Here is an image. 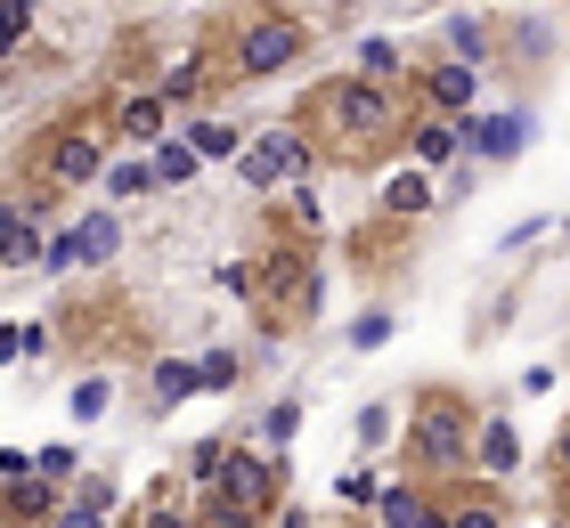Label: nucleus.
Masks as SVG:
<instances>
[{
	"mask_svg": "<svg viewBox=\"0 0 570 528\" xmlns=\"http://www.w3.org/2000/svg\"><path fill=\"white\" fill-rule=\"evenodd\" d=\"M294 130L318 155H334V163H375V155L407 130V106L383 90V82H367V73H334V82L302 90Z\"/></svg>",
	"mask_w": 570,
	"mask_h": 528,
	"instance_id": "1",
	"label": "nucleus"
},
{
	"mask_svg": "<svg viewBox=\"0 0 570 528\" xmlns=\"http://www.w3.org/2000/svg\"><path fill=\"white\" fill-rule=\"evenodd\" d=\"M90 179H107V139H98V122H49L41 139L24 147V188H33V203L73 196V188H90Z\"/></svg>",
	"mask_w": 570,
	"mask_h": 528,
	"instance_id": "2",
	"label": "nucleus"
},
{
	"mask_svg": "<svg viewBox=\"0 0 570 528\" xmlns=\"http://www.w3.org/2000/svg\"><path fill=\"white\" fill-rule=\"evenodd\" d=\"M277 488H285V464L277 456L228 447V471H220V488L204 496V512H213V528H262L277 512Z\"/></svg>",
	"mask_w": 570,
	"mask_h": 528,
	"instance_id": "3",
	"label": "nucleus"
},
{
	"mask_svg": "<svg viewBox=\"0 0 570 528\" xmlns=\"http://www.w3.org/2000/svg\"><path fill=\"white\" fill-rule=\"evenodd\" d=\"M473 407L456 399V390H424L416 399V422H407V456L424 471H464L473 464Z\"/></svg>",
	"mask_w": 570,
	"mask_h": 528,
	"instance_id": "4",
	"label": "nucleus"
},
{
	"mask_svg": "<svg viewBox=\"0 0 570 528\" xmlns=\"http://www.w3.org/2000/svg\"><path fill=\"white\" fill-rule=\"evenodd\" d=\"M237 171H245L253 196H294L302 179L318 171V147H309L302 130H253L245 155H237Z\"/></svg>",
	"mask_w": 570,
	"mask_h": 528,
	"instance_id": "5",
	"label": "nucleus"
},
{
	"mask_svg": "<svg viewBox=\"0 0 570 528\" xmlns=\"http://www.w3.org/2000/svg\"><path fill=\"white\" fill-rule=\"evenodd\" d=\"M302 49H309V33L294 17H245L237 33H228V73H245V82L253 73H285Z\"/></svg>",
	"mask_w": 570,
	"mask_h": 528,
	"instance_id": "6",
	"label": "nucleus"
},
{
	"mask_svg": "<svg viewBox=\"0 0 570 528\" xmlns=\"http://www.w3.org/2000/svg\"><path fill=\"white\" fill-rule=\"evenodd\" d=\"M115 245H122V220H115V211H82V220H73V228H58V236H49L41 269H49V277L98 269V260H115Z\"/></svg>",
	"mask_w": 570,
	"mask_h": 528,
	"instance_id": "7",
	"label": "nucleus"
},
{
	"mask_svg": "<svg viewBox=\"0 0 570 528\" xmlns=\"http://www.w3.org/2000/svg\"><path fill=\"white\" fill-rule=\"evenodd\" d=\"M41 252H49V236L33 220V203L0 196V269H41Z\"/></svg>",
	"mask_w": 570,
	"mask_h": 528,
	"instance_id": "8",
	"label": "nucleus"
},
{
	"mask_svg": "<svg viewBox=\"0 0 570 528\" xmlns=\"http://www.w3.org/2000/svg\"><path fill=\"white\" fill-rule=\"evenodd\" d=\"M456 147H464V114H416L407 122V155H416V163L432 171V163H456Z\"/></svg>",
	"mask_w": 570,
	"mask_h": 528,
	"instance_id": "9",
	"label": "nucleus"
},
{
	"mask_svg": "<svg viewBox=\"0 0 570 528\" xmlns=\"http://www.w3.org/2000/svg\"><path fill=\"white\" fill-rule=\"evenodd\" d=\"M164 106H171L164 90H139V98H122V106H115V130H122V139H131L139 155H147V147H164V139H171V130H164Z\"/></svg>",
	"mask_w": 570,
	"mask_h": 528,
	"instance_id": "10",
	"label": "nucleus"
},
{
	"mask_svg": "<svg viewBox=\"0 0 570 528\" xmlns=\"http://www.w3.org/2000/svg\"><path fill=\"white\" fill-rule=\"evenodd\" d=\"M432 203H440V188H432V171H424V163H407V171L383 179V220H424Z\"/></svg>",
	"mask_w": 570,
	"mask_h": 528,
	"instance_id": "11",
	"label": "nucleus"
},
{
	"mask_svg": "<svg viewBox=\"0 0 570 528\" xmlns=\"http://www.w3.org/2000/svg\"><path fill=\"white\" fill-rule=\"evenodd\" d=\"M464 147L481 155V163H505V155L530 147V122L522 114H489V122H464Z\"/></svg>",
	"mask_w": 570,
	"mask_h": 528,
	"instance_id": "12",
	"label": "nucleus"
},
{
	"mask_svg": "<svg viewBox=\"0 0 570 528\" xmlns=\"http://www.w3.org/2000/svg\"><path fill=\"white\" fill-rule=\"evenodd\" d=\"M473 90H481L473 58H440V66L424 73V98L440 106V114H464V106H473Z\"/></svg>",
	"mask_w": 570,
	"mask_h": 528,
	"instance_id": "13",
	"label": "nucleus"
},
{
	"mask_svg": "<svg viewBox=\"0 0 570 528\" xmlns=\"http://www.w3.org/2000/svg\"><path fill=\"white\" fill-rule=\"evenodd\" d=\"M58 505H66V488L41 480V471H33V480H0V512H9V520H49Z\"/></svg>",
	"mask_w": 570,
	"mask_h": 528,
	"instance_id": "14",
	"label": "nucleus"
},
{
	"mask_svg": "<svg viewBox=\"0 0 570 528\" xmlns=\"http://www.w3.org/2000/svg\"><path fill=\"white\" fill-rule=\"evenodd\" d=\"M196 390H204V375H196V358H164V366H155V375H147V399L164 407V415H171V407H188Z\"/></svg>",
	"mask_w": 570,
	"mask_h": 528,
	"instance_id": "15",
	"label": "nucleus"
},
{
	"mask_svg": "<svg viewBox=\"0 0 570 528\" xmlns=\"http://www.w3.org/2000/svg\"><path fill=\"white\" fill-rule=\"evenodd\" d=\"M98 188H107L115 203H131V196H155V188H164V179H155V155H122V163H107V179H98Z\"/></svg>",
	"mask_w": 570,
	"mask_h": 528,
	"instance_id": "16",
	"label": "nucleus"
},
{
	"mask_svg": "<svg viewBox=\"0 0 570 528\" xmlns=\"http://www.w3.org/2000/svg\"><path fill=\"white\" fill-rule=\"evenodd\" d=\"M179 139H188V147L204 155V163H220V155L237 163V155H245V130H237V122H213V114H196L188 130H179Z\"/></svg>",
	"mask_w": 570,
	"mask_h": 528,
	"instance_id": "17",
	"label": "nucleus"
},
{
	"mask_svg": "<svg viewBox=\"0 0 570 528\" xmlns=\"http://www.w3.org/2000/svg\"><path fill=\"white\" fill-rule=\"evenodd\" d=\"M481 471H498V480H505V471H522V431H513V422L498 415V422H481V456H473Z\"/></svg>",
	"mask_w": 570,
	"mask_h": 528,
	"instance_id": "18",
	"label": "nucleus"
},
{
	"mask_svg": "<svg viewBox=\"0 0 570 528\" xmlns=\"http://www.w3.org/2000/svg\"><path fill=\"white\" fill-rule=\"evenodd\" d=\"M220 471H228V439H196V447H188V464H179V480L213 496V488H220Z\"/></svg>",
	"mask_w": 570,
	"mask_h": 528,
	"instance_id": "19",
	"label": "nucleus"
},
{
	"mask_svg": "<svg viewBox=\"0 0 570 528\" xmlns=\"http://www.w3.org/2000/svg\"><path fill=\"white\" fill-rule=\"evenodd\" d=\"M147 155H155V179H164V188H188V179H196V163H204V155H196L188 139H179V130H171L164 147H147Z\"/></svg>",
	"mask_w": 570,
	"mask_h": 528,
	"instance_id": "20",
	"label": "nucleus"
},
{
	"mask_svg": "<svg viewBox=\"0 0 570 528\" xmlns=\"http://www.w3.org/2000/svg\"><path fill=\"white\" fill-rule=\"evenodd\" d=\"M424 512H432V505H424L416 488H383V496H375V520H383V528H416Z\"/></svg>",
	"mask_w": 570,
	"mask_h": 528,
	"instance_id": "21",
	"label": "nucleus"
},
{
	"mask_svg": "<svg viewBox=\"0 0 570 528\" xmlns=\"http://www.w3.org/2000/svg\"><path fill=\"white\" fill-rule=\"evenodd\" d=\"M358 73H367V82H383V90L407 82V66H400V49H392V41H358Z\"/></svg>",
	"mask_w": 570,
	"mask_h": 528,
	"instance_id": "22",
	"label": "nucleus"
},
{
	"mask_svg": "<svg viewBox=\"0 0 570 528\" xmlns=\"http://www.w3.org/2000/svg\"><path fill=\"white\" fill-rule=\"evenodd\" d=\"M33 464H41V480H82V456H73V439H58V447H33Z\"/></svg>",
	"mask_w": 570,
	"mask_h": 528,
	"instance_id": "23",
	"label": "nucleus"
},
{
	"mask_svg": "<svg viewBox=\"0 0 570 528\" xmlns=\"http://www.w3.org/2000/svg\"><path fill=\"white\" fill-rule=\"evenodd\" d=\"M33 33V0H0V66H9V49Z\"/></svg>",
	"mask_w": 570,
	"mask_h": 528,
	"instance_id": "24",
	"label": "nucleus"
},
{
	"mask_svg": "<svg viewBox=\"0 0 570 528\" xmlns=\"http://www.w3.org/2000/svg\"><path fill=\"white\" fill-rule=\"evenodd\" d=\"M49 528H115V512H98L90 496H66V505L49 512Z\"/></svg>",
	"mask_w": 570,
	"mask_h": 528,
	"instance_id": "25",
	"label": "nucleus"
},
{
	"mask_svg": "<svg viewBox=\"0 0 570 528\" xmlns=\"http://www.w3.org/2000/svg\"><path fill=\"white\" fill-rule=\"evenodd\" d=\"M196 375H204V390H237L245 366H237V350H204V358H196Z\"/></svg>",
	"mask_w": 570,
	"mask_h": 528,
	"instance_id": "26",
	"label": "nucleus"
},
{
	"mask_svg": "<svg viewBox=\"0 0 570 528\" xmlns=\"http://www.w3.org/2000/svg\"><path fill=\"white\" fill-rule=\"evenodd\" d=\"M294 431H302V407H294V399H277V407L262 415V447H285Z\"/></svg>",
	"mask_w": 570,
	"mask_h": 528,
	"instance_id": "27",
	"label": "nucleus"
},
{
	"mask_svg": "<svg viewBox=\"0 0 570 528\" xmlns=\"http://www.w3.org/2000/svg\"><path fill=\"white\" fill-rule=\"evenodd\" d=\"M449 520L456 528H505V505H498V496H473V505H456Z\"/></svg>",
	"mask_w": 570,
	"mask_h": 528,
	"instance_id": "28",
	"label": "nucleus"
},
{
	"mask_svg": "<svg viewBox=\"0 0 570 528\" xmlns=\"http://www.w3.org/2000/svg\"><path fill=\"white\" fill-rule=\"evenodd\" d=\"M66 407H73V422H98V415H107V382H73Z\"/></svg>",
	"mask_w": 570,
	"mask_h": 528,
	"instance_id": "29",
	"label": "nucleus"
},
{
	"mask_svg": "<svg viewBox=\"0 0 570 528\" xmlns=\"http://www.w3.org/2000/svg\"><path fill=\"white\" fill-rule=\"evenodd\" d=\"M196 90H204V58H179L164 73V98H196Z\"/></svg>",
	"mask_w": 570,
	"mask_h": 528,
	"instance_id": "30",
	"label": "nucleus"
},
{
	"mask_svg": "<svg viewBox=\"0 0 570 528\" xmlns=\"http://www.w3.org/2000/svg\"><path fill=\"white\" fill-rule=\"evenodd\" d=\"M383 341H392V317H383V309H367V317L351 326V350H383Z\"/></svg>",
	"mask_w": 570,
	"mask_h": 528,
	"instance_id": "31",
	"label": "nucleus"
},
{
	"mask_svg": "<svg viewBox=\"0 0 570 528\" xmlns=\"http://www.w3.org/2000/svg\"><path fill=\"white\" fill-rule=\"evenodd\" d=\"M358 439H367V447H383V439H392V407H358Z\"/></svg>",
	"mask_w": 570,
	"mask_h": 528,
	"instance_id": "32",
	"label": "nucleus"
},
{
	"mask_svg": "<svg viewBox=\"0 0 570 528\" xmlns=\"http://www.w3.org/2000/svg\"><path fill=\"white\" fill-rule=\"evenodd\" d=\"M334 496H343V505H375L383 488H375V471H343V488H334Z\"/></svg>",
	"mask_w": 570,
	"mask_h": 528,
	"instance_id": "33",
	"label": "nucleus"
},
{
	"mask_svg": "<svg viewBox=\"0 0 570 528\" xmlns=\"http://www.w3.org/2000/svg\"><path fill=\"white\" fill-rule=\"evenodd\" d=\"M33 471H41L33 447H0V480H33Z\"/></svg>",
	"mask_w": 570,
	"mask_h": 528,
	"instance_id": "34",
	"label": "nucleus"
},
{
	"mask_svg": "<svg viewBox=\"0 0 570 528\" xmlns=\"http://www.w3.org/2000/svg\"><path fill=\"white\" fill-rule=\"evenodd\" d=\"M139 528H204V520H188V512H179V505H155Z\"/></svg>",
	"mask_w": 570,
	"mask_h": 528,
	"instance_id": "35",
	"label": "nucleus"
},
{
	"mask_svg": "<svg viewBox=\"0 0 570 528\" xmlns=\"http://www.w3.org/2000/svg\"><path fill=\"white\" fill-rule=\"evenodd\" d=\"M73 496H90L98 512H115V480H73Z\"/></svg>",
	"mask_w": 570,
	"mask_h": 528,
	"instance_id": "36",
	"label": "nucleus"
},
{
	"mask_svg": "<svg viewBox=\"0 0 570 528\" xmlns=\"http://www.w3.org/2000/svg\"><path fill=\"white\" fill-rule=\"evenodd\" d=\"M9 358H24V326H0V366Z\"/></svg>",
	"mask_w": 570,
	"mask_h": 528,
	"instance_id": "37",
	"label": "nucleus"
},
{
	"mask_svg": "<svg viewBox=\"0 0 570 528\" xmlns=\"http://www.w3.org/2000/svg\"><path fill=\"white\" fill-rule=\"evenodd\" d=\"M554 464H562V471H570V422H562V439H554Z\"/></svg>",
	"mask_w": 570,
	"mask_h": 528,
	"instance_id": "38",
	"label": "nucleus"
},
{
	"mask_svg": "<svg viewBox=\"0 0 570 528\" xmlns=\"http://www.w3.org/2000/svg\"><path fill=\"white\" fill-rule=\"evenodd\" d=\"M416 528H456V520H449V512H424V520H416Z\"/></svg>",
	"mask_w": 570,
	"mask_h": 528,
	"instance_id": "39",
	"label": "nucleus"
},
{
	"mask_svg": "<svg viewBox=\"0 0 570 528\" xmlns=\"http://www.w3.org/2000/svg\"><path fill=\"white\" fill-rule=\"evenodd\" d=\"M277 528H309V520H302V512H277Z\"/></svg>",
	"mask_w": 570,
	"mask_h": 528,
	"instance_id": "40",
	"label": "nucleus"
},
{
	"mask_svg": "<svg viewBox=\"0 0 570 528\" xmlns=\"http://www.w3.org/2000/svg\"><path fill=\"white\" fill-rule=\"evenodd\" d=\"M302 9H343V0H302Z\"/></svg>",
	"mask_w": 570,
	"mask_h": 528,
	"instance_id": "41",
	"label": "nucleus"
}]
</instances>
